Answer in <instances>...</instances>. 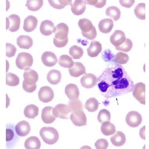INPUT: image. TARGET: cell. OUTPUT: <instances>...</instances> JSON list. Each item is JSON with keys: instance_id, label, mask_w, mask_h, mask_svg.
<instances>
[{"instance_id": "6da1fadb", "label": "cell", "mask_w": 149, "mask_h": 149, "mask_svg": "<svg viewBox=\"0 0 149 149\" xmlns=\"http://www.w3.org/2000/svg\"><path fill=\"white\" fill-rule=\"evenodd\" d=\"M97 84L101 94L107 98L129 94L135 86L125 69L119 64L106 68L97 78Z\"/></svg>"}, {"instance_id": "7a4b0ae2", "label": "cell", "mask_w": 149, "mask_h": 149, "mask_svg": "<svg viewBox=\"0 0 149 149\" xmlns=\"http://www.w3.org/2000/svg\"><path fill=\"white\" fill-rule=\"evenodd\" d=\"M40 135L44 142L49 145L55 144L59 139L58 131L50 127L42 128L40 131Z\"/></svg>"}, {"instance_id": "3957f363", "label": "cell", "mask_w": 149, "mask_h": 149, "mask_svg": "<svg viewBox=\"0 0 149 149\" xmlns=\"http://www.w3.org/2000/svg\"><path fill=\"white\" fill-rule=\"evenodd\" d=\"M33 63L32 56L29 53L23 52L19 54L17 57L16 64L20 70H27L30 68Z\"/></svg>"}, {"instance_id": "277c9868", "label": "cell", "mask_w": 149, "mask_h": 149, "mask_svg": "<svg viewBox=\"0 0 149 149\" xmlns=\"http://www.w3.org/2000/svg\"><path fill=\"white\" fill-rule=\"evenodd\" d=\"M133 96L141 104H146V84L142 82L136 84L133 91Z\"/></svg>"}, {"instance_id": "5b68a950", "label": "cell", "mask_w": 149, "mask_h": 149, "mask_svg": "<svg viewBox=\"0 0 149 149\" xmlns=\"http://www.w3.org/2000/svg\"><path fill=\"white\" fill-rule=\"evenodd\" d=\"M71 111L68 105L59 104L52 109V114L56 118L68 119Z\"/></svg>"}, {"instance_id": "8992f818", "label": "cell", "mask_w": 149, "mask_h": 149, "mask_svg": "<svg viewBox=\"0 0 149 149\" xmlns=\"http://www.w3.org/2000/svg\"><path fill=\"white\" fill-rule=\"evenodd\" d=\"M126 121L129 126L135 128L139 126L142 123V117L138 112L132 111L127 114Z\"/></svg>"}, {"instance_id": "52a82bcc", "label": "cell", "mask_w": 149, "mask_h": 149, "mask_svg": "<svg viewBox=\"0 0 149 149\" xmlns=\"http://www.w3.org/2000/svg\"><path fill=\"white\" fill-rule=\"evenodd\" d=\"M70 119L75 126L78 127L87 125V117L84 111H77L70 116Z\"/></svg>"}, {"instance_id": "ba28073f", "label": "cell", "mask_w": 149, "mask_h": 149, "mask_svg": "<svg viewBox=\"0 0 149 149\" xmlns=\"http://www.w3.org/2000/svg\"><path fill=\"white\" fill-rule=\"evenodd\" d=\"M38 96L40 101L45 103L52 101L54 97V93L50 87L43 86L40 88L38 93Z\"/></svg>"}, {"instance_id": "9c48e42d", "label": "cell", "mask_w": 149, "mask_h": 149, "mask_svg": "<svg viewBox=\"0 0 149 149\" xmlns=\"http://www.w3.org/2000/svg\"><path fill=\"white\" fill-rule=\"evenodd\" d=\"M20 19L18 15L13 14L7 18V28L11 32H15L19 29Z\"/></svg>"}, {"instance_id": "30bf717a", "label": "cell", "mask_w": 149, "mask_h": 149, "mask_svg": "<svg viewBox=\"0 0 149 149\" xmlns=\"http://www.w3.org/2000/svg\"><path fill=\"white\" fill-rule=\"evenodd\" d=\"M97 77L92 73L84 74L80 80L82 86L87 89L94 87L97 84Z\"/></svg>"}, {"instance_id": "8fae6325", "label": "cell", "mask_w": 149, "mask_h": 149, "mask_svg": "<svg viewBox=\"0 0 149 149\" xmlns=\"http://www.w3.org/2000/svg\"><path fill=\"white\" fill-rule=\"evenodd\" d=\"M69 28L68 26L65 23H61L58 24L55 27L54 33H55L56 39L60 40H63L68 38Z\"/></svg>"}, {"instance_id": "7c38bea8", "label": "cell", "mask_w": 149, "mask_h": 149, "mask_svg": "<svg viewBox=\"0 0 149 149\" xmlns=\"http://www.w3.org/2000/svg\"><path fill=\"white\" fill-rule=\"evenodd\" d=\"M126 39L125 33L121 30H116L110 37V42L115 47L121 45Z\"/></svg>"}, {"instance_id": "4fadbf2b", "label": "cell", "mask_w": 149, "mask_h": 149, "mask_svg": "<svg viewBox=\"0 0 149 149\" xmlns=\"http://www.w3.org/2000/svg\"><path fill=\"white\" fill-rule=\"evenodd\" d=\"M23 77L24 79V81L26 84L29 86L36 84V82L38 81L39 79V75L38 73L31 68L25 71Z\"/></svg>"}, {"instance_id": "5bb4252c", "label": "cell", "mask_w": 149, "mask_h": 149, "mask_svg": "<svg viewBox=\"0 0 149 149\" xmlns=\"http://www.w3.org/2000/svg\"><path fill=\"white\" fill-rule=\"evenodd\" d=\"M41 59L45 66L52 67L57 64L58 59L55 54L51 52H45L42 54Z\"/></svg>"}, {"instance_id": "9a60e30c", "label": "cell", "mask_w": 149, "mask_h": 149, "mask_svg": "<svg viewBox=\"0 0 149 149\" xmlns=\"http://www.w3.org/2000/svg\"><path fill=\"white\" fill-rule=\"evenodd\" d=\"M15 130L18 136L24 137L29 134L31 131V126L27 121L24 120L17 124L15 127Z\"/></svg>"}, {"instance_id": "2e32d148", "label": "cell", "mask_w": 149, "mask_h": 149, "mask_svg": "<svg viewBox=\"0 0 149 149\" xmlns=\"http://www.w3.org/2000/svg\"><path fill=\"white\" fill-rule=\"evenodd\" d=\"M68 71L71 76L75 78H78L86 73L84 65L80 62H75L73 66L71 68H68Z\"/></svg>"}, {"instance_id": "e0dca14e", "label": "cell", "mask_w": 149, "mask_h": 149, "mask_svg": "<svg viewBox=\"0 0 149 149\" xmlns=\"http://www.w3.org/2000/svg\"><path fill=\"white\" fill-rule=\"evenodd\" d=\"M65 93L70 100H78L79 97V90L76 84H70L66 86Z\"/></svg>"}, {"instance_id": "ac0fdd59", "label": "cell", "mask_w": 149, "mask_h": 149, "mask_svg": "<svg viewBox=\"0 0 149 149\" xmlns=\"http://www.w3.org/2000/svg\"><path fill=\"white\" fill-rule=\"evenodd\" d=\"M38 21L36 17L29 16L24 20L23 29L26 32H31L36 28Z\"/></svg>"}, {"instance_id": "d6986e66", "label": "cell", "mask_w": 149, "mask_h": 149, "mask_svg": "<svg viewBox=\"0 0 149 149\" xmlns=\"http://www.w3.org/2000/svg\"><path fill=\"white\" fill-rule=\"evenodd\" d=\"M55 27L54 24L52 22L49 20H45L41 23L40 31L43 36H49L54 33Z\"/></svg>"}, {"instance_id": "ffe728a7", "label": "cell", "mask_w": 149, "mask_h": 149, "mask_svg": "<svg viewBox=\"0 0 149 149\" xmlns=\"http://www.w3.org/2000/svg\"><path fill=\"white\" fill-rule=\"evenodd\" d=\"M52 107H47L42 110L41 118L43 122L46 124L52 123L55 121L56 118L52 114Z\"/></svg>"}, {"instance_id": "44dd1931", "label": "cell", "mask_w": 149, "mask_h": 149, "mask_svg": "<svg viewBox=\"0 0 149 149\" xmlns=\"http://www.w3.org/2000/svg\"><path fill=\"white\" fill-rule=\"evenodd\" d=\"M102 46L101 43L97 41H92L89 47L87 49L88 55L91 57H96L101 53Z\"/></svg>"}, {"instance_id": "7402d4cb", "label": "cell", "mask_w": 149, "mask_h": 149, "mask_svg": "<svg viewBox=\"0 0 149 149\" xmlns=\"http://www.w3.org/2000/svg\"><path fill=\"white\" fill-rule=\"evenodd\" d=\"M86 9V6L84 1L76 0L72 4L71 11L72 13L76 16L81 15L84 13Z\"/></svg>"}, {"instance_id": "603a6c76", "label": "cell", "mask_w": 149, "mask_h": 149, "mask_svg": "<svg viewBox=\"0 0 149 149\" xmlns=\"http://www.w3.org/2000/svg\"><path fill=\"white\" fill-rule=\"evenodd\" d=\"M113 26V21L110 19L106 18L100 22L98 24V29L101 32L107 34L111 32Z\"/></svg>"}, {"instance_id": "cb8c5ba5", "label": "cell", "mask_w": 149, "mask_h": 149, "mask_svg": "<svg viewBox=\"0 0 149 149\" xmlns=\"http://www.w3.org/2000/svg\"><path fill=\"white\" fill-rule=\"evenodd\" d=\"M17 44L20 48L29 49L32 47L33 42L29 36H21L17 39Z\"/></svg>"}, {"instance_id": "d4e9b609", "label": "cell", "mask_w": 149, "mask_h": 149, "mask_svg": "<svg viewBox=\"0 0 149 149\" xmlns=\"http://www.w3.org/2000/svg\"><path fill=\"white\" fill-rule=\"evenodd\" d=\"M110 140L113 146L119 147L125 144L126 141V138L123 132L117 131L116 134L111 137Z\"/></svg>"}, {"instance_id": "484cf974", "label": "cell", "mask_w": 149, "mask_h": 149, "mask_svg": "<svg viewBox=\"0 0 149 149\" xmlns=\"http://www.w3.org/2000/svg\"><path fill=\"white\" fill-rule=\"evenodd\" d=\"M47 79L50 84L56 85L60 82L62 79V74L61 72L58 70H52L49 72Z\"/></svg>"}, {"instance_id": "4316f807", "label": "cell", "mask_w": 149, "mask_h": 149, "mask_svg": "<svg viewBox=\"0 0 149 149\" xmlns=\"http://www.w3.org/2000/svg\"><path fill=\"white\" fill-rule=\"evenodd\" d=\"M101 132L105 136L113 135L116 131V127L110 121H105L102 123L101 128Z\"/></svg>"}, {"instance_id": "83f0119b", "label": "cell", "mask_w": 149, "mask_h": 149, "mask_svg": "<svg viewBox=\"0 0 149 149\" xmlns=\"http://www.w3.org/2000/svg\"><path fill=\"white\" fill-rule=\"evenodd\" d=\"M78 25L81 30V32L84 33L90 32L95 27L91 20L86 18H82L79 20Z\"/></svg>"}, {"instance_id": "f1b7e54d", "label": "cell", "mask_w": 149, "mask_h": 149, "mask_svg": "<svg viewBox=\"0 0 149 149\" xmlns=\"http://www.w3.org/2000/svg\"><path fill=\"white\" fill-rule=\"evenodd\" d=\"M25 147L27 149H39L41 148V142L38 137L31 136L25 141Z\"/></svg>"}, {"instance_id": "f546056e", "label": "cell", "mask_w": 149, "mask_h": 149, "mask_svg": "<svg viewBox=\"0 0 149 149\" xmlns=\"http://www.w3.org/2000/svg\"><path fill=\"white\" fill-rule=\"evenodd\" d=\"M39 108L35 105L31 104L26 107L24 109L25 116L29 119H34L39 114Z\"/></svg>"}, {"instance_id": "4dcf8cb0", "label": "cell", "mask_w": 149, "mask_h": 149, "mask_svg": "<svg viewBox=\"0 0 149 149\" xmlns=\"http://www.w3.org/2000/svg\"><path fill=\"white\" fill-rule=\"evenodd\" d=\"M107 16L111 18L113 21H117L121 17L120 10L118 7L111 6L107 8L105 11Z\"/></svg>"}, {"instance_id": "1f68e13d", "label": "cell", "mask_w": 149, "mask_h": 149, "mask_svg": "<svg viewBox=\"0 0 149 149\" xmlns=\"http://www.w3.org/2000/svg\"><path fill=\"white\" fill-rule=\"evenodd\" d=\"M59 65L64 68H71L74 65L72 58L67 55L61 56L58 59Z\"/></svg>"}, {"instance_id": "d6a6232c", "label": "cell", "mask_w": 149, "mask_h": 149, "mask_svg": "<svg viewBox=\"0 0 149 149\" xmlns=\"http://www.w3.org/2000/svg\"><path fill=\"white\" fill-rule=\"evenodd\" d=\"M48 2L50 6L56 9H62L65 8L66 6L70 5L72 6L71 0H58V1H53V0H49Z\"/></svg>"}, {"instance_id": "836d02e7", "label": "cell", "mask_w": 149, "mask_h": 149, "mask_svg": "<svg viewBox=\"0 0 149 149\" xmlns=\"http://www.w3.org/2000/svg\"><path fill=\"white\" fill-rule=\"evenodd\" d=\"M99 107V102L95 98H90L86 101L84 107L89 112H94L98 110Z\"/></svg>"}, {"instance_id": "e575fe53", "label": "cell", "mask_w": 149, "mask_h": 149, "mask_svg": "<svg viewBox=\"0 0 149 149\" xmlns=\"http://www.w3.org/2000/svg\"><path fill=\"white\" fill-rule=\"evenodd\" d=\"M69 54L72 58L79 59L81 58L84 55V50L80 47L76 45H73L70 49Z\"/></svg>"}, {"instance_id": "d590c367", "label": "cell", "mask_w": 149, "mask_h": 149, "mask_svg": "<svg viewBox=\"0 0 149 149\" xmlns=\"http://www.w3.org/2000/svg\"><path fill=\"white\" fill-rule=\"evenodd\" d=\"M43 1L42 0H29L27 1L26 4L29 10L36 11L41 8Z\"/></svg>"}, {"instance_id": "8d00e7d4", "label": "cell", "mask_w": 149, "mask_h": 149, "mask_svg": "<svg viewBox=\"0 0 149 149\" xmlns=\"http://www.w3.org/2000/svg\"><path fill=\"white\" fill-rule=\"evenodd\" d=\"M134 13L139 19H146V4L141 3L137 4L134 9Z\"/></svg>"}, {"instance_id": "74e56055", "label": "cell", "mask_w": 149, "mask_h": 149, "mask_svg": "<svg viewBox=\"0 0 149 149\" xmlns=\"http://www.w3.org/2000/svg\"><path fill=\"white\" fill-rule=\"evenodd\" d=\"M130 59V57L127 54L123 52H119L114 56V58L112 60L114 63H117L119 65L125 64L127 63Z\"/></svg>"}, {"instance_id": "f35d334b", "label": "cell", "mask_w": 149, "mask_h": 149, "mask_svg": "<svg viewBox=\"0 0 149 149\" xmlns=\"http://www.w3.org/2000/svg\"><path fill=\"white\" fill-rule=\"evenodd\" d=\"M68 105L72 112H74L77 111L83 110L84 109L82 102L78 99L75 100H70Z\"/></svg>"}, {"instance_id": "ab89813d", "label": "cell", "mask_w": 149, "mask_h": 149, "mask_svg": "<svg viewBox=\"0 0 149 149\" xmlns=\"http://www.w3.org/2000/svg\"><path fill=\"white\" fill-rule=\"evenodd\" d=\"M18 77L12 73H8L6 75V84L9 86L15 87L19 84Z\"/></svg>"}, {"instance_id": "60d3db41", "label": "cell", "mask_w": 149, "mask_h": 149, "mask_svg": "<svg viewBox=\"0 0 149 149\" xmlns=\"http://www.w3.org/2000/svg\"><path fill=\"white\" fill-rule=\"evenodd\" d=\"M133 42L130 39H126L125 41L121 45L116 47L117 50L120 51L121 52H127L130 51L133 48Z\"/></svg>"}, {"instance_id": "b9f144b4", "label": "cell", "mask_w": 149, "mask_h": 149, "mask_svg": "<svg viewBox=\"0 0 149 149\" xmlns=\"http://www.w3.org/2000/svg\"><path fill=\"white\" fill-rule=\"evenodd\" d=\"M97 119L100 123H103L105 121H110V112L107 109L101 110L99 112Z\"/></svg>"}, {"instance_id": "7bdbcfd3", "label": "cell", "mask_w": 149, "mask_h": 149, "mask_svg": "<svg viewBox=\"0 0 149 149\" xmlns=\"http://www.w3.org/2000/svg\"><path fill=\"white\" fill-rule=\"evenodd\" d=\"M86 4L92 5L97 8H102L107 3L106 0H86L84 1Z\"/></svg>"}, {"instance_id": "ee69618b", "label": "cell", "mask_w": 149, "mask_h": 149, "mask_svg": "<svg viewBox=\"0 0 149 149\" xmlns=\"http://www.w3.org/2000/svg\"><path fill=\"white\" fill-rule=\"evenodd\" d=\"M6 55L7 57L9 58H11L15 56L17 51V49L15 46L11 43H7L6 44Z\"/></svg>"}, {"instance_id": "f6af8a7d", "label": "cell", "mask_w": 149, "mask_h": 149, "mask_svg": "<svg viewBox=\"0 0 149 149\" xmlns=\"http://www.w3.org/2000/svg\"><path fill=\"white\" fill-rule=\"evenodd\" d=\"M95 146L97 149H107L109 146V143L107 139H101L97 140L95 144Z\"/></svg>"}, {"instance_id": "bcb514c9", "label": "cell", "mask_w": 149, "mask_h": 149, "mask_svg": "<svg viewBox=\"0 0 149 149\" xmlns=\"http://www.w3.org/2000/svg\"><path fill=\"white\" fill-rule=\"evenodd\" d=\"M68 39L67 38L66 39L63 40H60L58 39H56V38H54V44L55 45L56 47L57 48H63L65 47L66 45L68 43Z\"/></svg>"}, {"instance_id": "7dc6e473", "label": "cell", "mask_w": 149, "mask_h": 149, "mask_svg": "<svg viewBox=\"0 0 149 149\" xmlns=\"http://www.w3.org/2000/svg\"><path fill=\"white\" fill-rule=\"evenodd\" d=\"M81 33H82V36L85 37L86 38H87L88 40H94L97 36V31H96V29L95 27L90 32L87 33L81 32Z\"/></svg>"}, {"instance_id": "c3c4849f", "label": "cell", "mask_w": 149, "mask_h": 149, "mask_svg": "<svg viewBox=\"0 0 149 149\" xmlns=\"http://www.w3.org/2000/svg\"><path fill=\"white\" fill-rule=\"evenodd\" d=\"M109 50L108 49L105 51H104L103 52L102 55H104V56H102V57H103V59L104 61H106V62L111 61V60H113L114 58V55L112 52L111 51L110 54H109Z\"/></svg>"}, {"instance_id": "681fc988", "label": "cell", "mask_w": 149, "mask_h": 149, "mask_svg": "<svg viewBox=\"0 0 149 149\" xmlns=\"http://www.w3.org/2000/svg\"><path fill=\"white\" fill-rule=\"evenodd\" d=\"M36 87H37V86L36 84L32 85V86H29V85L26 84L24 81L23 82V89L24 91L27 93L34 92L36 89Z\"/></svg>"}, {"instance_id": "f907efd6", "label": "cell", "mask_w": 149, "mask_h": 149, "mask_svg": "<svg viewBox=\"0 0 149 149\" xmlns=\"http://www.w3.org/2000/svg\"><path fill=\"white\" fill-rule=\"evenodd\" d=\"M120 3L123 7L127 8H130V7H132L134 3L135 2V0H126V1H123V0H120L119 1Z\"/></svg>"}, {"instance_id": "816d5d0a", "label": "cell", "mask_w": 149, "mask_h": 149, "mask_svg": "<svg viewBox=\"0 0 149 149\" xmlns=\"http://www.w3.org/2000/svg\"><path fill=\"white\" fill-rule=\"evenodd\" d=\"M6 134H7L6 141L7 142H9L13 139V137H14V133H13V130L8 128L6 130Z\"/></svg>"}]
</instances>
